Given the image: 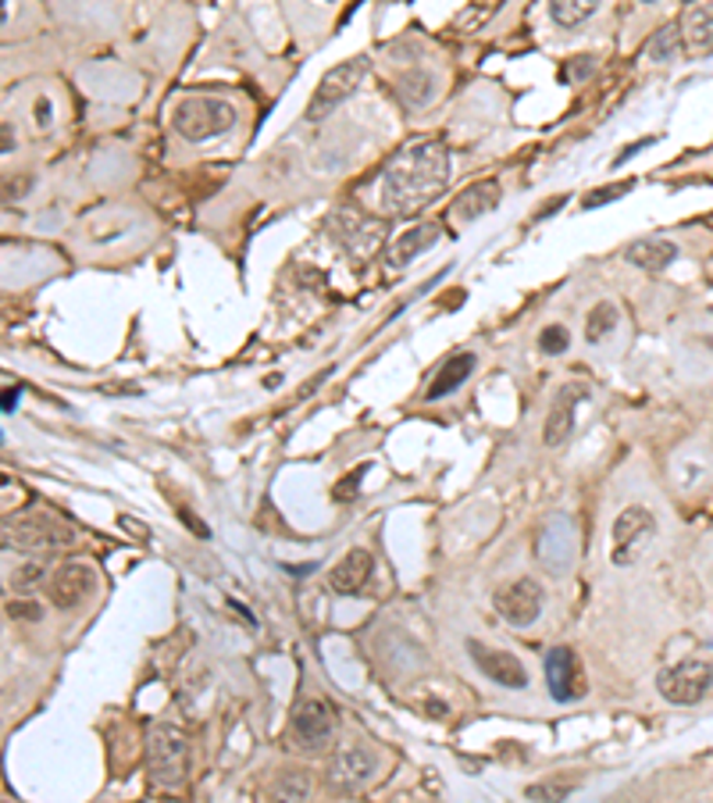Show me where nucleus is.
<instances>
[{
  "label": "nucleus",
  "instance_id": "obj_13",
  "mask_svg": "<svg viewBox=\"0 0 713 803\" xmlns=\"http://www.w3.org/2000/svg\"><path fill=\"white\" fill-rule=\"evenodd\" d=\"M332 739V711L321 700H303L292 711V743L303 750H321Z\"/></svg>",
  "mask_w": 713,
  "mask_h": 803
},
{
  "label": "nucleus",
  "instance_id": "obj_8",
  "mask_svg": "<svg viewBox=\"0 0 713 803\" xmlns=\"http://www.w3.org/2000/svg\"><path fill=\"white\" fill-rule=\"evenodd\" d=\"M375 771H379V757H375L365 743L349 739V743L335 746V754L329 757L325 782L335 789V793H354V789L365 785Z\"/></svg>",
  "mask_w": 713,
  "mask_h": 803
},
{
  "label": "nucleus",
  "instance_id": "obj_36",
  "mask_svg": "<svg viewBox=\"0 0 713 803\" xmlns=\"http://www.w3.org/2000/svg\"><path fill=\"white\" fill-rule=\"evenodd\" d=\"M11 147H15V144H11V126L4 122V147H0V150H4V154H11Z\"/></svg>",
  "mask_w": 713,
  "mask_h": 803
},
{
  "label": "nucleus",
  "instance_id": "obj_9",
  "mask_svg": "<svg viewBox=\"0 0 713 803\" xmlns=\"http://www.w3.org/2000/svg\"><path fill=\"white\" fill-rule=\"evenodd\" d=\"M542 604H547V593L536 583V578H514L510 586H503L496 593V611L499 618H507L514 629H528L536 626L542 615Z\"/></svg>",
  "mask_w": 713,
  "mask_h": 803
},
{
  "label": "nucleus",
  "instance_id": "obj_25",
  "mask_svg": "<svg viewBox=\"0 0 713 803\" xmlns=\"http://www.w3.org/2000/svg\"><path fill=\"white\" fill-rule=\"evenodd\" d=\"M692 47L713 50V11H692Z\"/></svg>",
  "mask_w": 713,
  "mask_h": 803
},
{
  "label": "nucleus",
  "instance_id": "obj_27",
  "mask_svg": "<svg viewBox=\"0 0 713 803\" xmlns=\"http://www.w3.org/2000/svg\"><path fill=\"white\" fill-rule=\"evenodd\" d=\"M571 347V332L567 325H547L539 332V351L542 354H564Z\"/></svg>",
  "mask_w": 713,
  "mask_h": 803
},
{
  "label": "nucleus",
  "instance_id": "obj_17",
  "mask_svg": "<svg viewBox=\"0 0 713 803\" xmlns=\"http://www.w3.org/2000/svg\"><path fill=\"white\" fill-rule=\"evenodd\" d=\"M499 200H503V190H499L496 179H482V183H474V186H468L464 193H460L457 204H453V215L460 221H474V218H482L488 211H496Z\"/></svg>",
  "mask_w": 713,
  "mask_h": 803
},
{
  "label": "nucleus",
  "instance_id": "obj_12",
  "mask_svg": "<svg viewBox=\"0 0 713 803\" xmlns=\"http://www.w3.org/2000/svg\"><path fill=\"white\" fill-rule=\"evenodd\" d=\"M547 682H550L553 700H561V703H575L585 697V675H582V664L575 657V650L571 646L550 650L547 654Z\"/></svg>",
  "mask_w": 713,
  "mask_h": 803
},
{
  "label": "nucleus",
  "instance_id": "obj_19",
  "mask_svg": "<svg viewBox=\"0 0 713 803\" xmlns=\"http://www.w3.org/2000/svg\"><path fill=\"white\" fill-rule=\"evenodd\" d=\"M471 371H474V354H453L450 362L439 368V376L432 379L425 400H432V404H436V400L450 397L453 390H460V386L471 379Z\"/></svg>",
  "mask_w": 713,
  "mask_h": 803
},
{
  "label": "nucleus",
  "instance_id": "obj_34",
  "mask_svg": "<svg viewBox=\"0 0 713 803\" xmlns=\"http://www.w3.org/2000/svg\"><path fill=\"white\" fill-rule=\"evenodd\" d=\"M15 404H19V390H4V414H11Z\"/></svg>",
  "mask_w": 713,
  "mask_h": 803
},
{
  "label": "nucleus",
  "instance_id": "obj_22",
  "mask_svg": "<svg viewBox=\"0 0 713 803\" xmlns=\"http://www.w3.org/2000/svg\"><path fill=\"white\" fill-rule=\"evenodd\" d=\"M599 11V0H550V15L561 30H578Z\"/></svg>",
  "mask_w": 713,
  "mask_h": 803
},
{
  "label": "nucleus",
  "instance_id": "obj_4",
  "mask_svg": "<svg viewBox=\"0 0 713 803\" xmlns=\"http://www.w3.org/2000/svg\"><path fill=\"white\" fill-rule=\"evenodd\" d=\"M713 686V664L699 661V657H685L678 664H670L660 675H656V689L667 703H678V708H692L699 703Z\"/></svg>",
  "mask_w": 713,
  "mask_h": 803
},
{
  "label": "nucleus",
  "instance_id": "obj_10",
  "mask_svg": "<svg viewBox=\"0 0 713 803\" xmlns=\"http://www.w3.org/2000/svg\"><path fill=\"white\" fill-rule=\"evenodd\" d=\"M582 400H589V386L585 382H564L561 390H556V400L547 414V425H542V439H547V447H564V443L571 439Z\"/></svg>",
  "mask_w": 713,
  "mask_h": 803
},
{
  "label": "nucleus",
  "instance_id": "obj_30",
  "mask_svg": "<svg viewBox=\"0 0 713 803\" xmlns=\"http://www.w3.org/2000/svg\"><path fill=\"white\" fill-rule=\"evenodd\" d=\"M8 615H11V618L36 621V618H44V607H39V604H30V600H11V604H8Z\"/></svg>",
  "mask_w": 713,
  "mask_h": 803
},
{
  "label": "nucleus",
  "instance_id": "obj_5",
  "mask_svg": "<svg viewBox=\"0 0 713 803\" xmlns=\"http://www.w3.org/2000/svg\"><path fill=\"white\" fill-rule=\"evenodd\" d=\"M147 768L153 775V782H161V785H179L186 779L189 746H186V736L175 725H158L150 732Z\"/></svg>",
  "mask_w": 713,
  "mask_h": 803
},
{
  "label": "nucleus",
  "instance_id": "obj_7",
  "mask_svg": "<svg viewBox=\"0 0 713 803\" xmlns=\"http://www.w3.org/2000/svg\"><path fill=\"white\" fill-rule=\"evenodd\" d=\"M536 558L553 575H564L578 561V525L571 515H553L536 536Z\"/></svg>",
  "mask_w": 713,
  "mask_h": 803
},
{
  "label": "nucleus",
  "instance_id": "obj_11",
  "mask_svg": "<svg viewBox=\"0 0 713 803\" xmlns=\"http://www.w3.org/2000/svg\"><path fill=\"white\" fill-rule=\"evenodd\" d=\"M468 654L471 661L479 664V672L488 678V682H496L503 689H525L528 686V672L525 664L517 661L507 650H496V646H485L479 640H468Z\"/></svg>",
  "mask_w": 713,
  "mask_h": 803
},
{
  "label": "nucleus",
  "instance_id": "obj_29",
  "mask_svg": "<svg viewBox=\"0 0 713 803\" xmlns=\"http://www.w3.org/2000/svg\"><path fill=\"white\" fill-rule=\"evenodd\" d=\"M360 479H365V468H357V472H349L346 479H340V486L332 490V501H340V504L354 501L357 490H360Z\"/></svg>",
  "mask_w": 713,
  "mask_h": 803
},
{
  "label": "nucleus",
  "instance_id": "obj_3",
  "mask_svg": "<svg viewBox=\"0 0 713 803\" xmlns=\"http://www.w3.org/2000/svg\"><path fill=\"white\" fill-rule=\"evenodd\" d=\"M656 536V518L649 515L646 507H624L618 518H613V529H610V561L618 567H628L635 564L642 553L649 550Z\"/></svg>",
  "mask_w": 713,
  "mask_h": 803
},
{
  "label": "nucleus",
  "instance_id": "obj_18",
  "mask_svg": "<svg viewBox=\"0 0 713 803\" xmlns=\"http://www.w3.org/2000/svg\"><path fill=\"white\" fill-rule=\"evenodd\" d=\"M628 261H632L635 268H646V272H664L670 261L678 257V246L664 240V237H646V240H639L628 246Z\"/></svg>",
  "mask_w": 713,
  "mask_h": 803
},
{
  "label": "nucleus",
  "instance_id": "obj_16",
  "mask_svg": "<svg viewBox=\"0 0 713 803\" xmlns=\"http://www.w3.org/2000/svg\"><path fill=\"white\" fill-rule=\"evenodd\" d=\"M371 572H375V558L368 550L357 547V550H349L346 558L329 572V586L335 593H346V597H349V593H360L368 586Z\"/></svg>",
  "mask_w": 713,
  "mask_h": 803
},
{
  "label": "nucleus",
  "instance_id": "obj_21",
  "mask_svg": "<svg viewBox=\"0 0 713 803\" xmlns=\"http://www.w3.org/2000/svg\"><path fill=\"white\" fill-rule=\"evenodd\" d=\"M396 93L407 107H425L436 96V76L425 72V68H411L396 79Z\"/></svg>",
  "mask_w": 713,
  "mask_h": 803
},
{
  "label": "nucleus",
  "instance_id": "obj_32",
  "mask_svg": "<svg viewBox=\"0 0 713 803\" xmlns=\"http://www.w3.org/2000/svg\"><path fill=\"white\" fill-rule=\"evenodd\" d=\"M283 796H307V779L303 775H292L283 782Z\"/></svg>",
  "mask_w": 713,
  "mask_h": 803
},
{
  "label": "nucleus",
  "instance_id": "obj_6",
  "mask_svg": "<svg viewBox=\"0 0 713 803\" xmlns=\"http://www.w3.org/2000/svg\"><path fill=\"white\" fill-rule=\"evenodd\" d=\"M365 76H368V58H346L343 65L329 68L325 79L318 82L311 104H307V118L321 122L325 115H332V111L340 107L346 96L357 93V87L365 82Z\"/></svg>",
  "mask_w": 713,
  "mask_h": 803
},
{
  "label": "nucleus",
  "instance_id": "obj_14",
  "mask_svg": "<svg viewBox=\"0 0 713 803\" xmlns=\"http://www.w3.org/2000/svg\"><path fill=\"white\" fill-rule=\"evenodd\" d=\"M96 586V575L90 564H61L50 578V600L58 607H79Z\"/></svg>",
  "mask_w": 713,
  "mask_h": 803
},
{
  "label": "nucleus",
  "instance_id": "obj_35",
  "mask_svg": "<svg viewBox=\"0 0 713 803\" xmlns=\"http://www.w3.org/2000/svg\"><path fill=\"white\" fill-rule=\"evenodd\" d=\"M183 521H189V525H193V529H197L200 536H207V529H204V525H200L197 518H193V515H189V511H183Z\"/></svg>",
  "mask_w": 713,
  "mask_h": 803
},
{
  "label": "nucleus",
  "instance_id": "obj_2",
  "mask_svg": "<svg viewBox=\"0 0 713 803\" xmlns=\"http://www.w3.org/2000/svg\"><path fill=\"white\" fill-rule=\"evenodd\" d=\"M235 126V107L221 96H186L172 111V129L186 144H204Z\"/></svg>",
  "mask_w": 713,
  "mask_h": 803
},
{
  "label": "nucleus",
  "instance_id": "obj_26",
  "mask_svg": "<svg viewBox=\"0 0 713 803\" xmlns=\"http://www.w3.org/2000/svg\"><path fill=\"white\" fill-rule=\"evenodd\" d=\"M575 789H578V782H556V779H550V782L528 785L525 796L528 800H567L571 793H575Z\"/></svg>",
  "mask_w": 713,
  "mask_h": 803
},
{
  "label": "nucleus",
  "instance_id": "obj_20",
  "mask_svg": "<svg viewBox=\"0 0 713 803\" xmlns=\"http://www.w3.org/2000/svg\"><path fill=\"white\" fill-rule=\"evenodd\" d=\"M439 232H442V229L436 226V221H428V226H417V229H411V232H403V237L393 243V251H389V265H393V268H403L411 257H417L422 251H428V246L439 240Z\"/></svg>",
  "mask_w": 713,
  "mask_h": 803
},
{
  "label": "nucleus",
  "instance_id": "obj_28",
  "mask_svg": "<svg viewBox=\"0 0 713 803\" xmlns=\"http://www.w3.org/2000/svg\"><path fill=\"white\" fill-rule=\"evenodd\" d=\"M628 190H632V183H610V186H599V190H593L589 197L582 200V207H603V204H610V200L624 197Z\"/></svg>",
  "mask_w": 713,
  "mask_h": 803
},
{
  "label": "nucleus",
  "instance_id": "obj_23",
  "mask_svg": "<svg viewBox=\"0 0 713 803\" xmlns=\"http://www.w3.org/2000/svg\"><path fill=\"white\" fill-rule=\"evenodd\" d=\"M618 329V308L610 300H599L596 308L585 318V340L589 343H603L610 332Z\"/></svg>",
  "mask_w": 713,
  "mask_h": 803
},
{
  "label": "nucleus",
  "instance_id": "obj_24",
  "mask_svg": "<svg viewBox=\"0 0 713 803\" xmlns=\"http://www.w3.org/2000/svg\"><path fill=\"white\" fill-rule=\"evenodd\" d=\"M649 58L653 61H675L678 58V30H675V25H667V30H660L653 36Z\"/></svg>",
  "mask_w": 713,
  "mask_h": 803
},
{
  "label": "nucleus",
  "instance_id": "obj_33",
  "mask_svg": "<svg viewBox=\"0 0 713 803\" xmlns=\"http://www.w3.org/2000/svg\"><path fill=\"white\" fill-rule=\"evenodd\" d=\"M36 122L39 126H50V101H36Z\"/></svg>",
  "mask_w": 713,
  "mask_h": 803
},
{
  "label": "nucleus",
  "instance_id": "obj_1",
  "mask_svg": "<svg viewBox=\"0 0 713 803\" xmlns=\"http://www.w3.org/2000/svg\"><path fill=\"white\" fill-rule=\"evenodd\" d=\"M450 179V154L439 140L403 147L382 175V207L389 215H411L432 204Z\"/></svg>",
  "mask_w": 713,
  "mask_h": 803
},
{
  "label": "nucleus",
  "instance_id": "obj_37",
  "mask_svg": "<svg viewBox=\"0 0 713 803\" xmlns=\"http://www.w3.org/2000/svg\"><path fill=\"white\" fill-rule=\"evenodd\" d=\"M642 4H656V0H642Z\"/></svg>",
  "mask_w": 713,
  "mask_h": 803
},
{
  "label": "nucleus",
  "instance_id": "obj_31",
  "mask_svg": "<svg viewBox=\"0 0 713 803\" xmlns=\"http://www.w3.org/2000/svg\"><path fill=\"white\" fill-rule=\"evenodd\" d=\"M36 583H44V564H25L22 572L15 575V586L19 589H30Z\"/></svg>",
  "mask_w": 713,
  "mask_h": 803
},
{
  "label": "nucleus",
  "instance_id": "obj_15",
  "mask_svg": "<svg viewBox=\"0 0 713 803\" xmlns=\"http://www.w3.org/2000/svg\"><path fill=\"white\" fill-rule=\"evenodd\" d=\"M4 539H8V547L36 550V547H65L72 536H68V529H61V525H54L50 518H25L15 529H8Z\"/></svg>",
  "mask_w": 713,
  "mask_h": 803
}]
</instances>
